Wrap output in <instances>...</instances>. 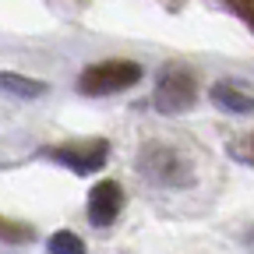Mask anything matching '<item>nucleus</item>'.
Returning <instances> with one entry per match:
<instances>
[{
    "mask_svg": "<svg viewBox=\"0 0 254 254\" xmlns=\"http://www.w3.org/2000/svg\"><path fill=\"white\" fill-rule=\"evenodd\" d=\"M138 170L152 184H163V187H190L194 184V163H190L184 152H177L170 145H159V141L141 148Z\"/></svg>",
    "mask_w": 254,
    "mask_h": 254,
    "instance_id": "nucleus-1",
    "label": "nucleus"
},
{
    "mask_svg": "<svg viewBox=\"0 0 254 254\" xmlns=\"http://www.w3.org/2000/svg\"><path fill=\"white\" fill-rule=\"evenodd\" d=\"M155 110L163 117H180L187 113L190 106L198 103V78L190 67L184 64H170V67L159 71V81H155V95H152Z\"/></svg>",
    "mask_w": 254,
    "mask_h": 254,
    "instance_id": "nucleus-2",
    "label": "nucleus"
},
{
    "mask_svg": "<svg viewBox=\"0 0 254 254\" xmlns=\"http://www.w3.org/2000/svg\"><path fill=\"white\" fill-rule=\"evenodd\" d=\"M138 81H141V64H134V60H99V64H92V67H85L78 74V92L99 99V95L127 92Z\"/></svg>",
    "mask_w": 254,
    "mask_h": 254,
    "instance_id": "nucleus-3",
    "label": "nucleus"
},
{
    "mask_svg": "<svg viewBox=\"0 0 254 254\" xmlns=\"http://www.w3.org/2000/svg\"><path fill=\"white\" fill-rule=\"evenodd\" d=\"M43 155L60 163V166H67L71 173L85 177V173L103 170L106 155H110V141L106 138H85V141H67V145H46Z\"/></svg>",
    "mask_w": 254,
    "mask_h": 254,
    "instance_id": "nucleus-4",
    "label": "nucleus"
},
{
    "mask_svg": "<svg viewBox=\"0 0 254 254\" xmlns=\"http://www.w3.org/2000/svg\"><path fill=\"white\" fill-rule=\"evenodd\" d=\"M124 208V187L117 180H99L92 190H88V222L92 226H110V222H117Z\"/></svg>",
    "mask_w": 254,
    "mask_h": 254,
    "instance_id": "nucleus-5",
    "label": "nucleus"
},
{
    "mask_svg": "<svg viewBox=\"0 0 254 254\" xmlns=\"http://www.w3.org/2000/svg\"><path fill=\"white\" fill-rule=\"evenodd\" d=\"M208 99L219 106V110H226V113H254V88L226 78V81H215L212 92H208Z\"/></svg>",
    "mask_w": 254,
    "mask_h": 254,
    "instance_id": "nucleus-6",
    "label": "nucleus"
},
{
    "mask_svg": "<svg viewBox=\"0 0 254 254\" xmlns=\"http://www.w3.org/2000/svg\"><path fill=\"white\" fill-rule=\"evenodd\" d=\"M0 92L18 95V99H39V95H46V81L25 78V74H14V71H0Z\"/></svg>",
    "mask_w": 254,
    "mask_h": 254,
    "instance_id": "nucleus-7",
    "label": "nucleus"
},
{
    "mask_svg": "<svg viewBox=\"0 0 254 254\" xmlns=\"http://www.w3.org/2000/svg\"><path fill=\"white\" fill-rule=\"evenodd\" d=\"M226 152H230L233 163H240V166H251V170H254V131L233 134V138H230V145H226Z\"/></svg>",
    "mask_w": 254,
    "mask_h": 254,
    "instance_id": "nucleus-8",
    "label": "nucleus"
},
{
    "mask_svg": "<svg viewBox=\"0 0 254 254\" xmlns=\"http://www.w3.org/2000/svg\"><path fill=\"white\" fill-rule=\"evenodd\" d=\"M46 251L50 254H85V240L71 230H57L50 240H46Z\"/></svg>",
    "mask_w": 254,
    "mask_h": 254,
    "instance_id": "nucleus-9",
    "label": "nucleus"
},
{
    "mask_svg": "<svg viewBox=\"0 0 254 254\" xmlns=\"http://www.w3.org/2000/svg\"><path fill=\"white\" fill-rule=\"evenodd\" d=\"M0 240L4 244H32L36 240V230L25 226V222H14L7 215H0Z\"/></svg>",
    "mask_w": 254,
    "mask_h": 254,
    "instance_id": "nucleus-10",
    "label": "nucleus"
},
{
    "mask_svg": "<svg viewBox=\"0 0 254 254\" xmlns=\"http://www.w3.org/2000/svg\"><path fill=\"white\" fill-rule=\"evenodd\" d=\"M230 4H233V11H237V14L251 25V32H254V7H251V4H244V0H230Z\"/></svg>",
    "mask_w": 254,
    "mask_h": 254,
    "instance_id": "nucleus-11",
    "label": "nucleus"
}]
</instances>
